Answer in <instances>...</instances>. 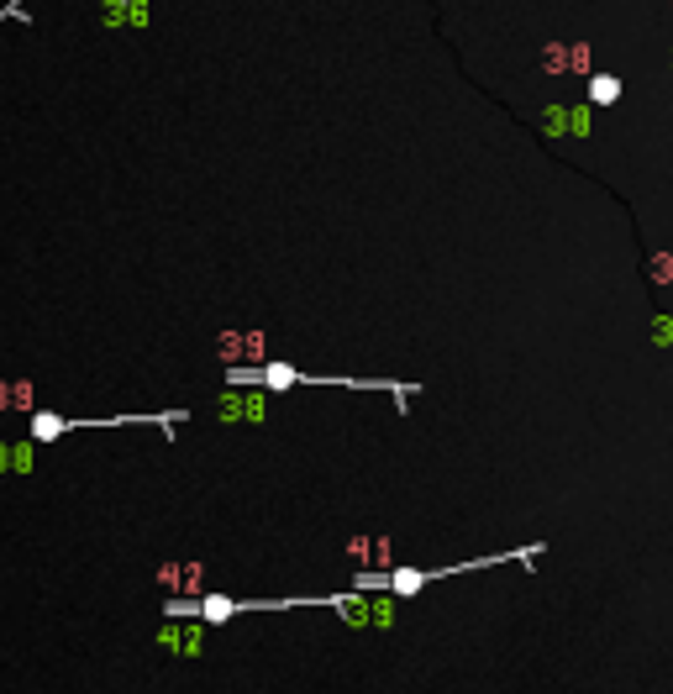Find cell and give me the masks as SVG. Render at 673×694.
<instances>
[{"label": "cell", "instance_id": "obj_1", "mask_svg": "<svg viewBox=\"0 0 673 694\" xmlns=\"http://www.w3.org/2000/svg\"><path fill=\"white\" fill-rule=\"evenodd\" d=\"M0 474H32V447L0 442Z\"/></svg>", "mask_w": 673, "mask_h": 694}, {"label": "cell", "instance_id": "obj_2", "mask_svg": "<svg viewBox=\"0 0 673 694\" xmlns=\"http://www.w3.org/2000/svg\"><path fill=\"white\" fill-rule=\"evenodd\" d=\"M158 642H163V647H169V652H195V647H200V637H195V631H174V626H169V631H163V637H158Z\"/></svg>", "mask_w": 673, "mask_h": 694}]
</instances>
